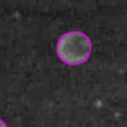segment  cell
<instances>
[{"mask_svg": "<svg viewBox=\"0 0 127 127\" xmlns=\"http://www.w3.org/2000/svg\"><path fill=\"white\" fill-rule=\"evenodd\" d=\"M56 53L63 63L68 66H79L85 63L92 53V41L85 33L70 32L59 38Z\"/></svg>", "mask_w": 127, "mask_h": 127, "instance_id": "cell-1", "label": "cell"}, {"mask_svg": "<svg viewBox=\"0 0 127 127\" xmlns=\"http://www.w3.org/2000/svg\"><path fill=\"white\" fill-rule=\"evenodd\" d=\"M0 127H7V124L4 123V122L1 120V119H0Z\"/></svg>", "mask_w": 127, "mask_h": 127, "instance_id": "cell-2", "label": "cell"}]
</instances>
